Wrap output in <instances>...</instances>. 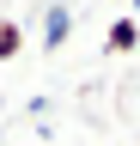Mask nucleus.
<instances>
[{
  "label": "nucleus",
  "mask_w": 140,
  "mask_h": 146,
  "mask_svg": "<svg viewBox=\"0 0 140 146\" xmlns=\"http://www.w3.org/2000/svg\"><path fill=\"white\" fill-rule=\"evenodd\" d=\"M67 36H73V6H67V0H43V25H37V43H43V55L67 49Z\"/></svg>",
  "instance_id": "f257e3e1"
},
{
  "label": "nucleus",
  "mask_w": 140,
  "mask_h": 146,
  "mask_svg": "<svg viewBox=\"0 0 140 146\" xmlns=\"http://www.w3.org/2000/svg\"><path fill=\"white\" fill-rule=\"evenodd\" d=\"M140 49V18H110V31H104V55H134Z\"/></svg>",
  "instance_id": "f03ea898"
},
{
  "label": "nucleus",
  "mask_w": 140,
  "mask_h": 146,
  "mask_svg": "<svg viewBox=\"0 0 140 146\" xmlns=\"http://www.w3.org/2000/svg\"><path fill=\"white\" fill-rule=\"evenodd\" d=\"M19 55H25V25L0 18V61H19Z\"/></svg>",
  "instance_id": "7ed1b4c3"
},
{
  "label": "nucleus",
  "mask_w": 140,
  "mask_h": 146,
  "mask_svg": "<svg viewBox=\"0 0 140 146\" xmlns=\"http://www.w3.org/2000/svg\"><path fill=\"white\" fill-rule=\"evenodd\" d=\"M128 18H140V0H128Z\"/></svg>",
  "instance_id": "20e7f679"
}]
</instances>
